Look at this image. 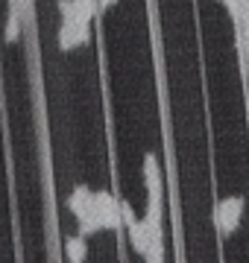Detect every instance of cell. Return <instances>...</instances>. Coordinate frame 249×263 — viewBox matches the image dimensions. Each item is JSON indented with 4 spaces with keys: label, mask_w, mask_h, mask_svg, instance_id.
<instances>
[{
    "label": "cell",
    "mask_w": 249,
    "mask_h": 263,
    "mask_svg": "<svg viewBox=\"0 0 249 263\" xmlns=\"http://www.w3.org/2000/svg\"><path fill=\"white\" fill-rule=\"evenodd\" d=\"M243 214H246V199L240 193H232V196L217 199V205L211 211V222L220 237H232L243 222Z\"/></svg>",
    "instance_id": "1"
},
{
    "label": "cell",
    "mask_w": 249,
    "mask_h": 263,
    "mask_svg": "<svg viewBox=\"0 0 249 263\" xmlns=\"http://www.w3.org/2000/svg\"><path fill=\"white\" fill-rule=\"evenodd\" d=\"M65 205H67V211L74 214V219H77L79 234L91 237V234L100 231L97 222H94V190L88 187V184H77V187L67 193Z\"/></svg>",
    "instance_id": "2"
},
{
    "label": "cell",
    "mask_w": 249,
    "mask_h": 263,
    "mask_svg": "<svg viewBox=\"0 0 249 263\" xmlns=\"http://www.w3.org/2000/svg\"><path fill=\"white\" fill-rule=\"evenodd\" d=\"M94 222L100 231H123L120 199L112 190H94Z\"/></svg>",
    "instance_id": "3"
},
{
    "label": "cell",
    "mask_w": 249,
    "mask_h": 263,
    "mask_svg": "<svg viewBox=\"0 0 249 263\" xmlns=\"http://www.w3.org/2000/svg\"><path fill=\"white\" fill-rule=\"evenodd\" d=\"M120 219H123V231H126V237H129V246L135 249V254L144 257V254L150 252V231H147L144 216H138L135 208L120 199Z\"/></svg>",
    "instance_id": "4"
},
{
    "label": "cell",
    "mask_w": 249,
    "mask_h": 263,
    "mask_svg": "<svg viewBox=\"0 0 249 263\" xmlns=\"http://www.w3.org/2000/svg\"><path fill=\"white\" fill-rule=\"evenodd\" d=\"M88 41H91V24L88 21H59L56 47L62 53H74V50L85 47Z\"/></svg>",
    "instance_id": "5"
},
{
    "label": "cell",
    "mask_w": 249,
    "mask_h": 263,
    "mask_svg": "<svg viewBox=\"0 0 249 263\" xmlns=\"http://www.w3.org/2000/svg\"><path fill=\"white\" fill-rule=\"evenodd\" d=\"M141 179H144V187H147V199L162 202V196H164V173H162L158 158H155V152H147V155H144V164H141Z\"/></svg>",
    "instance_id": "6"
},
{
    "label": "cell",
    "mask_w": 249,
    "mask_h": 263,
    "mask_svg": "<svg viewBox=\"0 0 249 263\" xmlns=\"http://www.w3.org/2000/svg\"><path fill=\"white\" fill-rule=\"evenodd\" d=\"M56 9H59V21H94L97 9V0H56Z\"/></svg>",
    "instance_id": "7"
},
{
    "label": "cell",
    "mask_w": 249,
    "mask_h": 263,
    "mask_svg": "<svg viewBox=\"0 0 249 263\" xmlns=\"http://www.w3.org/2000/svg\"><path fill=\"white\" fill-rule=\"evenodd\" d=\"M229 12L232 27H249V0H217Z\"/></svg>",
    "instance_id": "8"
},
{
    "label": "cell",
    "mask_w": 249,
    "mask_h": 263,
    "mask_svg": "<svg viewBox=\"0 0 249 263\" xmlns=\"http://www.w3.org/2000/svg\"><path fill=\"white\" fill-rule=\"evenodd\" d=\"M88 237L85 234H74V237H65V260L70 263H82L88 257V246H85Z\"/></svg>",
    "instance_id": "9"
},
{
    "label": "cell",
    "mask_w": 249,
    "mask_h": 263,
    "mask_svg": "<svg viewBox=\"0 0 249 263\" xmlns=\"http://www.w3.org/2000/svg\"><path fill=\"white\" fill-rule=\"evenodd\" d=\"M3 32H6V41H18V35L24 32V21L18 18V15H12L6 18V27H3Z\"/></svg>",
    "instance_id": "10"
},
{
    "label": "cell",
    "mask_w": 249,
    "mask_h": 263,
    "mask_svg": "<svg viewBox=\"0 0 249 263\" xmlns=\"http://www.w3.org/2000/svg\"><path fill=\"white\" fill-rule=\"evenodd\" d=\"M117 3H120V0H97V9H100V12H109L112 6H117Z\"/></svg>",
    "instance_id": "11"
}]
</instances>
